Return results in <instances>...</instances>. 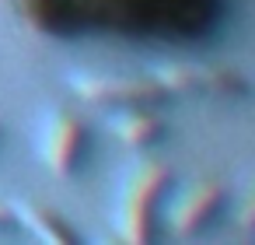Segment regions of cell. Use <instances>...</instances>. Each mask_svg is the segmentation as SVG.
Masks as SVG:
<instances>
[{"mask_svg": "<svg viewBox=\"0 0 255 245\" xmlns=\"http://www.w3.org/2000/svg\"><path fill=\"white\" fill-rule=\"evenodd\" d=\"M171 189V168L164 165H143L129 186L123 189V200H119V210H116V228H119V238L140 245V242H150L154 238V221H157V207L164 203Z\"/></svg>", "mask_w": 255, "mask_h": 245, "instance_id": "6da1fadb", "label": "cell"}, {"mask_svg": "<svg viewBox=\"0 0 255 245\" xmlns=\"http://www.w3.org/2000/svg\"><path fill=\"white\" fill-rule=\"evenodd\" d=\"M70 88L95 105H105L112 112H126V109H164L168 102H175L157 77H98V74H81L70 77Z\"/></svg>", "mask_w": 255, "mask_h": 245, "instance_id": "7a4b0ae2", "label": "cell"}, {"mask_svg": "<svg viewBox=\"0 0 255 245\" xmlns=\"http://www.w3.org/2000/svg\"><path fill=\"white\" fill-rule=\"evenodd\" d=\"M88 151H91V133L77 116L53 112L46 119V126H42V158H46V168L53 175L74 179L84 168Z\"/></svg>", "mask_w": 255, "mask_h": 245, "instance_id": "3957f363", "label": "cell"}, {"mask_svg": "<svg viewBox=\"0 0 255 245\" xmlns=\"http://www.w3.org/2000/svg\"><path fill=\"white\" fill-rule=\"evenodd\" d=\"M227 207V193L220 182H196L192 189H185V196L171 207L168 224L178 238H196L203 235L210 224H217V217Z\"/></svg>", "mask_w": 255, "mask_h": 245, "instance_id": "277c9868", "label": "cell"}, {"mask_svg": "<svg viewBox=\"0 0 255 245\" xmlns=\"http://www.w3.org/2000/svg\"><path fill=\"white\" fill-rule=\"evenodd\" d=\"M112 130H116V140H123L133 151L157 147L168 137V126L157 116V109H126V112H119L112 119Z\"/></svg>", "mask_w": 255, "mask_h": 245, "instance_id": "5b68a950", "label": "cell"}, {"mask_svg": "<svg viewBox=\"0 0 255 245\" xmlns=\"http://www.w3.org/2000/svg\"><path fill=\"white\" fill-rule=\"evenodd\" d=\"M14 214H18V221H21L35 238H42V242H63V245L81 242V235H77L56 210H49V207H42V203H21V207H14Z\"/></svg>", "mask_w": 255, "mask_h": 245, "instance_id": "8992f818", "label": "cell"}, {"mask_svg": "<svg viewBox=\"0 0 255 245\" xmlns=\"http://www.w3.org/2000/svg\"><path fill=\"white\" fill-rule=\"evenodd\" d=\"M238 224H241L245 231H255V186H252L248 196H245V207H241V214H238Z\"/></svg>", "mask_w": 255, "mask_h": 245, "instance_id": "52a82bcc", "label": "cell"}, {"mask_svg": "<svg viewBox=\"0 0 255 245\" xmlns=\"http://www.w3.org/2000/svg\"><path fill=\"white\" fill-rule=\"evenodd\" d=\"M14 224H18L14 207H4V203H0V231H4V228H14Z\"/></svg>", "mask_w": 255, "mask_h": 245, "instance_id": "ba28073f", "label": "cell"}]
</instances>
